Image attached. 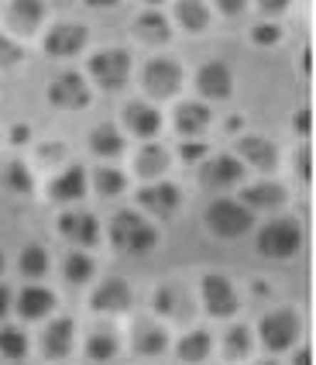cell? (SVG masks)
Segmentation results:
<instances>
[{"label":"cell","mask_w":316,"mask_h":365,"mask_svg":"<svg viewBox=\"0 0 316 365\" xmlns=\"http://www.w3.org/2000/svg\"><path fill=\"white\" fill-rule=\"evenodd\" d=\"M110 242L124 255H148L158 245V231L135 210H120L110 217Z\"/></svg>","instance_id":"6da1fadb"},{"label":"cell","mask_w":316,"mask_h":365,"mask_svg":"<svg viewBox=\"0 0 316 365\" xmlns=\"http://www.w3.org/2000/svg\"><path fill=\"white\" fill-rule=\"evenodd\" d=\"M302 245V231L293 217H278V221H268L258 235V252L265 259H293Z\"/></svg>","instance_id":"7a4b0ae2"},{"label":"cell","mask_w":316,"mask_h":365,"mask_svg":"<svg viewBox=\"0 0 316 365\" xmlns=\"http://www.w3.org/2000/svg\"><path fill=\"white\" fill-rule=\"evenodd\" d=\"M258 331H261V345L278 355V351H285V348L296 345V338H299V331H302V324H299L296 310H289V307H278V310H272V314H265V317H261Z\"/></svg>","instance_id":"3957f363"},{"label":"cell","mask_w":316,"mask_h":365,"mask_svg":"<svg viewBox=\"0 0 316 365\" xmlns=\"http://www.w3.org/2000/svg\"><path fill=\"white\" fill-rule=\"evenodd\" d=\"M206 227L217 235V238H241L248 227H251V210L237 200H214L206 210Z\"/></svg>","instance_id":"277c9868"},{"label":"cell","mask_w":316,"mask_h":365,"mask_svg":"<svg viewBox=\"0 0 316 365\" xmlns=\"http://www.w3.org/2000/svg\"><path fill=\"white\" fill-rule=\"evenodd\" d=\"M90 73L103 90H120L127 86V76H131V56L124 48H103L90 59Z\"/></svg>","instance_id":"5b68a950"},{"label":"cell","mask_w":316,"mask_h":365,"mask_svg":"<svg viewBox=\"0 0 316 365\" xmlns=\"http://www.w3.org/2000/svg\"><path fill=\"white\" fill-rule=\"evenodd\" d=\"M241 176H244V163L234 155H214L199 165V182L206 190H231L241 182Z\"/></svg>","instance_id":"8992f818"},{"label":"cell","mask_w":316,"mask_h":365,"mask_svg":"<svg viewBox=\"0 0 316 365\" xmlns=\"http://www.w3.org/2000/svg\"><path fill=\"white\" fill-rule=\"evenodd\" d=\"M144 90L152 93V97H172L179 93V86H182V66L172 59H152L144 66Z\"/></svg>","instance_id":"52a82bcc"},{"label":"cell","mask_w":316,"mask_h":365,"mask_svg":"<svg viewBox=\"0 0 316 365\" xmlns=\"http://www.w3.org/2000/svg\"><path fill=\"white\" fill-rule=\"evenodd\" d=\"M48 101L56 103V107H65V110H79V107H86L90 103V86L86 80L79 76V73H59L52 86H48Z\"/></svg>","instance_id":"ba28073f"},{"label":"cell","mask_w":316,"mask_h":365,"mask_svg":"<svg viewBox=\"0 0 316 365\" xmlns=\"http://www.w3.org/2000/svg\"><path fill=\"white\" fill-rule=\"evenodd\" d=\"M203 304L206 310L214 314V317H231L237 310V289L231 279H223L217 272H210V276H203Z\"/></svg>","instance_id":"9c48e42d"},{"label":"cell","mask_w":316,"mask_h":365,"mask_svg":"<svg viewBox=\"0 0 316 365\" xmlns=\"http://www.w3.org/2000/svg\"><path fill=\"white\" fill-rule=\"evenodd\" d=\"M83 45H86V28L76 24V21H62V24H56V28L48 31L45 52L56 56V59H69V56H76Z\"/></svg>","instance_id":"30bf717a"},{"label":"cell","mask_w":316,"mask_h":365,"mask_svg":"<svg viewBox=\"0 0 316 365\" xmlns=\"http://www.w3.org/2000/svg\"><path fill=\"white\" fill-rule=\"evenodd\" d=\"M90 304H93V310H100V314H124V310L131 307V286L124 283L120 276H110V279H103V283L93 289Z\"/></svg>","instance_id":"8fae6325"},{"label":"cell","mask_w":316,"mask_h":365,"mask_svg":"<svg viewBox=\"0 0 316 365\" xmlns=\"http://www.w3.org/2000/svg\"><path fill=\"white\" fill-rule=\"evenodd\" d=\"M138 203L144 210H152L155 217H172L182 203V193H179L176 182H152L138 193Z\"/></svg>","instance_id":"7c38bea8"},{"label":"cell","mask_w":316,"mask_h":365,"mask_svg":"<svg viewBox=\"0 0 316 365\" xmlns=\"http://www.w3.org/2000/svg\"><path fill=\"white\" fill-rule=\"evenodd\" d=\"M237 152L251 169H261V173H272L278 163V148L265 135H241L237 138Z\"/></svg>","instance_id":"4fadbf2b"},{"label":"cell","mask_w":316,"mask_h":365,"mask_svg":"<svg viewBox=\"0 0 316 365\" xmlns=\"http://www.w3.org/2000/svg\"><path fill=\"white\" fill-rule=\"evenodd\" d=\"M59 231L69 238V242L86 245V248L100 242V221L93 217V214H79V210H73V214H62V217H59Z\"/></svg>","instance_id":"5bb4252c"},{"label":"cell","mask_w":316,"mask_h":365,"mask_svg":"<svg viewBox=\"0 0 316 365\" xmlns=\"http://www.w3.org/2000/svg\"><path fill=\"white\" fill-rule=\"evenodd\" d=\"M73 338H76V324L69 321V317H59V321H52V324L45 327V338H41V351L48 355V359H65L69 351H73Z\"/></svg>","instance_id":"9a60e30c"},{"label":"cell","mask_w":316,"mask_h":365,"mask_svg":"<svg viewBox=\"0 0 316 365\" xmlns=\"http://www.w3.org/2000/svg\"><path fill=\"white\" fill-rule=\"evenodd\" d=\"M131 348L144 355V359H152V355H162L165 348H169V334H165V327L155 324V321H138L135 331H131Z\"/></svg>","instance_id":"2e32d148"},{"label":"cell","mask_w":316,"mask_h":365,"mask_svg":"<svg viewBox=\"0 0 316 365\" xmlns=\"http://www.w3.org/2000/svg\"><path fill=\"white\" fill-rule=\"evenodd\" d=\"M196 86H199V93H206V97H214V101H223V97H231L234 80H231V69H227L223 62H206V66L199 69Z\"/></svg>","instance_id":"e0dca14e"},{"label":"cell","mask_w":316,"mask_h":365,"mask_svg":"<svg viewBox=\"0 0 316 365\" xmlns=\"http://www.w3.org/2000/svg\"><path fill=\"white\" fill-rule=\"evenodd\" d=\"M56 310V293L45 286H24L18 297V314L24 321H41L45 314Z\"/></svg>","instance_id":"ac0fdd59"},{"label":"cell","mask_w":316,"mask_h":365,"mask_svg":"<svg viewBox=\"0 0 316 365\" xmlns=\"http://www.w3.org/2000/svg\"><path fill=\"white\" fill-rule=\"evenodd\" d=\"M124 118H127V128L141 135V138H152L158 128H162V118H158V110L152 103H141V101H131L124 107Z\"/></svg>","instance_id":"d6986e66"},{"label":"cell","mask_w":316,"mask_h":365,"mask_svg":"<svg viewBox=\"0 0 316 365\" xmlns=\"http://www.w3.org/2000/svg\"><path fill=\"white\" fill-rule=\"evenodd\" d=\"M41 18H45V7H41L38 0H14V4L7 7L11 28H14V31H24V35H31L41 24Z\"/></svg>","instance_id":"ffe728a7"},{"label":"cell","mask_w":316,"mask_h":365,"mask_svg":"<svg viewBox=\"0 0 316 365\" xmlns=\"http://www.w3.org/2000/svg\"><path fill=\"white\" fill-rule=\"evenodd\" d=\"M285 203V190L278 182H255L244 190V207L248 210H275Z\"/></svg>","instance_id":"44dd1931"},{"label":"cell","mask_w":316,"mask_h":365,"mask_svg":"<svg viewBox=\"0 0 316 365\" xmlns=\"http://www.w3.org/2000/svg\"><path fill=\"white\" fill-rule=\"evenodd\" d=\"M165 169H169V152L162 145H141L135 155V173L141 180H158Z\"/></svg>","instance_id":"7402d4cb"},{"label":"cell","mask_w":316,"mask_h":365,"mask_svg":"<svg viewBox=\"0 0 316 365\" xmlns=\"http://www.w3.org/2000/svg\"><path fill=\"white\" fill-rule=\"evenodd\" d=\"M48 193H52V200H79L83 193H86V173L79 169V165H69L62 176H56L52 180V186H48Z\"/></svg>","instance_id":"603a6c76"},{"label":"cell","mask_w":316,"mask_h":365,"mask_svg":"<svg viewBox=\"0 0 316 365\" xmlns=\"http://www.w3.org/2000/svg\"><path fill=\"white\" fill-rule=\"evenodd\" d=\"M210 124V110L206 103H196V101H186L176 107V128L182 135H203Z\"/></svg>","instance_id":"cb8c5ba5"},{"label":"cell","mask_w":316,"mask_h":365,"mask_svg":"<svg viewBox=\"0 0 316 365\" xmlns=\"http://www.w3.org/2000/svg\"><path fill=\"white\" fill-rule=\"evenodd\" d=\"M135 35H138L141 41L162 45V41H169L172 28H169V18H165L162 11H144V14H138V21H135Z\"/></svg>","instance_id":"d4e9b609"},{"label":"cell","mask_w":316,"mask_h":365,"mask_svg":"<svg viewBox=\"0 0 316 365\" xmlns=\"http://www.w3.org/2000/svg\"><path fill=\"white\" fill-rule=\"evenodd\" d=\"M220 348H223V359H231V362H244V359L251 355V331H248L244 324L227 327Z\"/></svg>","instance_id":"484cf974"},{"label":"cell","mask_w":316,"mask_h":365,"mask_svg":"<svg viewBox=\"0 0 316 365\" xmlns=\"http://www.w3.org/2000/svg\"><path fill=\"white\" fill-rule=\"evenodd\" d=\"M210 348H214V338L206 334V331H189L182 341H179V359L182 362H189V365H196V362H203V359H210Z\"/></svg>","instance_id":"4316f807"},{"label":"cell","mask_w":316,"mask_h":365,"mask_svg":"<svg viewBox=\"0 0 316 365\" xmlns=\"http://www.w3.org/2000/svg\"><path fill=\"white\" fill-rule=\"evenodd\" d=\"M182 304H189V300H186V293L179 286H158L155 310L162 317H189V307H182Z\"/></svg>","instance_id":"83f0119b"},{"label":"cell","mask_w":316,"mask_h":365,"mask_svg":"<svg viewBox=\"0 0 316 365\" xmlns=\"http://www.w3.org/2000/svg\"><path fill=\"white\" fill-rule=\"evenodd\" d=\"M120 351V341L117 334H110V331H97V334H90L86 338V359L90 362H110V359H117Z\"/></svg>","instance_id":"f1b7e54d"},{"label":"cell","mask_w":316,"mask_h":365,"mask_svg":"<svg viewBox=\"0 0 316 365\" xmlns=\"http://www.w3.org/2000/svg\"><path fill=\"white\" fill-rule=\"evenodd\" d=\"M176 18L186 31H196L199 35V31H206V24H210V11H206V4H199V0H179Z\"/></svg>","instance_id":"f546056e"},{"label":"cell","mask_w":316,"mask_h":365,"mask_svg":"<svg viewBox=\"0 0 316 365\" xmlns=\"http://www.w3.org/2000/svg\"><path fill=\"white\" fill-rule=\"evenodd\" d=\"M90 145H93L97 155H120L124 152V138L114 124H97L93 135H90Z\"/></svg>","instance_id":"4dcf8cb0"},{"label":"cell","mask_w":316,"mask_h":365,"mask_svg":"<svg viewBox=\"0 0 316 365\" xmlns=\"http://www.w3.org/2000/svg\"><path fill=\"white\" fill-rule=\"evenodd\" d=\"M0 182H4L11 193H31V186H35V180H31V173H28L24 163L4 165V169H0Z\"/></svg>","instance_id":"1f68e13d"},{"label":"cell","mask_w":316,"mask_h":365,"mask_svg":"<svg viewBox=\"0 0 316 365\" xmlns=\"http://www.w3.org/2000/svg\"><path fill=\"white\" fill-rule=\"evenodd\" d=\"M127 190V176L117 165H100L97 169V193L100 197H120Z\"/></svg>","instance_id":"d6a6232c"},{"label":"cell","mask_w":316,"mask_h":365,"mask_svg":"<svg viewBox=\"0 0 316 365\" xmlns=\"http://www.w3.org/2000/svg\"><path fill=\"white\" fill-rule=\"evenodd\" d=\"M24 351H28L24 331L21 327H0V355L11 359V362H18V359H24Z\"/></svg>","instance_id":"836d02e7"},{"label":"cell","mask_w":316,"mask_h":365,"mask_svg":"<svg viewBox=\"0 0 316 365\" xmlns=\"http://www.w3.org/2000/svg\"><path fill=\"white\" fill-rule=\"evenodd\" d=\"M93 259L90 255H83V252H73L69 259H65V279L73 286H83V283H90L93 279Z\"/></svg>","instance_id":"e575fe53"},{"label":"cell","mask_w":316,"mask_h":365,"mask_svg":"<svg viewBox=\"0 0 316 365\" xmlns=\"http://www.w3.org/2000/svg\"><path fill=\"white\" fill-rule=\"evenodd\" d=\"M45 269H48V255H45V248H41V245H28V248L21 252V276L38 279V276H45Z\"/></svg>","instance_id":"d590c367"},{"label":"cell","mask_w":316,"mask_h":365,"mask_svg":"<svg viewBox=\"0 0 316 365\" xmlns=\"http://www.w3.org/2000/svg\"><path fill=\"white\" fill-rule=\"evenodd\" d=\"M21 62V45L11 41L7 35H0V66H18Z\"/></svg>","instance_id":"8d00e7d4"},{"label":"cell","mask_w":316,"mask_h":365,"mask_svg":"<svg viewBox=\"0 0 316 365\" xmlns=\"http://www.w3.org/2000/svg\"><path fill=\"white\" fill-rule=\"evenodd\" d=\"M255 41L258 45H272V41H278V35H282V28H275V24H258L255 31Z\"/></svg>","instance_id":"74e56055"},{"label":"cell","mask_w":316,"mask_h":365,"mask_svg":"<svg viewBox=\"0 0 316 365\" xmlns=\"http://www.w3.org/2000/svg\"><path fill=\"white\" fill-rule=\"evenodd\" d=\"M296 163H299V176H302V180H313V152H310L306 145L299 148Z\"/></svg>","instance_id":"f35d334b"},{"label":"cell","mask_w":316,"mask_h":365,"mask_svg":"<svg viewBox=\"0 0 316 365\" xmlns=\"http://www.w3.org/2000/svg\"><path fill=\"white\" fill-rule=\"evenodd\" d=\"M182 159H186V163H199V159H206V145L203 142H186L182 145Z\"/></svg>","instance_id":"ab89813d"},{"label":"cell","mask_w":316,"mask_h":365,"mask_svg":"<svg viewBox=\"0 0 316 365\" xmlns=\"http://www.w3.org/2000/svg\"><path fill=\"white\" fill-rule=\"evenodd\" d=\"M310 128H313L310 110H299V114H296V131H299V135H310Z\"/></svg>","instance_id":"60d3db41"},{"label":"cell","mask_w":316,"mask_h":365,"mask_svg":"<svg viewBox=\"0 0 316 365\" xmlns=\"http://www.w3.org/2000/svg\"><path fill=\"white\" fill-rule=\"evenodd\" d=\"M7 310H11V289L0 283V321L7 317Z\"/></svg>","instance_id":"b9f144b4"},{"label":"cell","mask_w":316,"mask_h":365,"mask_svg":"<svg viewBox=\"0 0 316 365\" xmlns=\"http://www.w3.org/2000/svg\"><path fill=\"white\" fill-rule=\"evenodd\" d=\"M293 365H313V348L306 345V348H299L296 351V359H293Z\"/></svg>","instance_id":"7bdbcfd3"},{"label":"cell","mask_w":316,"mask_h":365,"mask_svg":"<svg viewBox=\"0 0 316 365\" xmlns=\"http://www.w3.org/2000/svg\"><path fill=\"white\" fill-rule=\"evenodd\" d=\"M11 135H14V142H18V145H24V142H28V135H31V131H28L24 124H18V128H14Z\"/></svg>","instance_id":"ee69618b"},{"label":"cell","mask_w":316,"mask_h":365,"mask_svg":"<svg viewBox=\"0 0 316 365\" xmlns=\"http://www.w3.org/2000/svg\"><path fill=\"white\" fill-rule=\"evenodd\" d=\"M265 11H285V4H282V0H268V4H265Z\"/></svg>","instance_id":"f6af8a7d"},{"label":"cell","mask_w":316,"mask_h":365,"mask_svg":"<svg viewBox=\"0 0 316 365\" xmlns=\"http://www.w3.org/2000/svg\"><path fill=\"white\" fill-rule=\"evenodd\" d=\"M258 365H278V362H275V359H261Z\"/></svg>","instance_id":"bcb514c9"},{"label":"cell","mask_w":316,"mask_h":365,"mask_svg":"<svg viewBox=\"0 0 316 365\" xmlns=\"http://www.w3.org/2000/svg\"><path fill=\"white\" fill-rule=\"evenodd\" d=\"M0 272H4V255H0Z\"/></svg>","instance_id":"7dc6e473"}]
</instances>
